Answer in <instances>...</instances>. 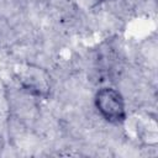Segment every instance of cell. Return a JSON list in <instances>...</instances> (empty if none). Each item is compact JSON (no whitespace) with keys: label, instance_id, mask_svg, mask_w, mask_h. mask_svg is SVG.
I'll list each match as a JSON object with an SVG mask.
<instances>
[{"label":"cell","instance_id":"cell-2","mask_svg":"<svg viewBox=\"0 0 158 158\" xmlns=\"http://www.w3.org/2000/svg\"><path fill=\"white\" fill-rule=\"evenodd\" d=\"M94 104L96 111L106 122L120 125L126 121V105L118 90L111 86L99 89L95 94Z\"/></svg>","mask_w":158,"mask_h":158},{"label":"cell","instance_id":"cell-1","mask_svg":"<svg viewBox=\"0 0 158 158\" xmlns=\"http://www.w3.org/2000/svg\"><path fill=\"white\" fill-rule=\"evenodd\" d=\"M14 75L20 86L28 94L47 99L52 90V79L49 73L32 63H17L12 68Z\"/></svg>","mask_w":158,"mask_h":158}]
</instances>
